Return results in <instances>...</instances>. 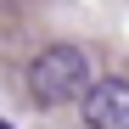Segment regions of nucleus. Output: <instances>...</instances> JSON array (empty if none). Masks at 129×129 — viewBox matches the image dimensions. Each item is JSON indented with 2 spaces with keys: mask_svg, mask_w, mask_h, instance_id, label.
I'll list each match as a JSON object with an SVG mask.
<instances>
[{
  "mask_svg": "<svg viewBox=\"0 0 129 129\" xmlns=\"http://www.w3.org/2000/svg\"><path fill=\"white\" fill-rule=\"evenodd\" d=\"M0 129H11V123H6V118H0Z\"/></svg>",
  "mask_w": 129,
  "mask_h": 129,
  "instance_id": "obj_3",
  "label": "nucleus"
},
{
  "mask_svg": "<svg viewBox=\"0 0 129 129\" xmlns=\"http://www.w3.org/2000/svg\"><path fill=\"white\" fill-rule=\"evenodd\" d=\"M79 112L84 129H129V79H95Z\"/></svg>",
  "mask_w": 129,
  "mask_h": 129,
  "instance_id": "obj_2",
  "label": "nucleus"
},
{
  "mask_svg": "<svg viewBox=\"0 0 129 129\" xmlns=\"http://www.w3.org/2000/svg\"><path fill=\"white\" fill-rule=\"evenodd\" d=\"M90 51L84 45H45L34 62H28V95L39 107H68V101H84L90 95Z\"/></svg>",
  "mask_w": 129,
  "mask_h": 129,
  "instance_id": "obj_1",
  "label": "nucleus"
}]
</instances>
